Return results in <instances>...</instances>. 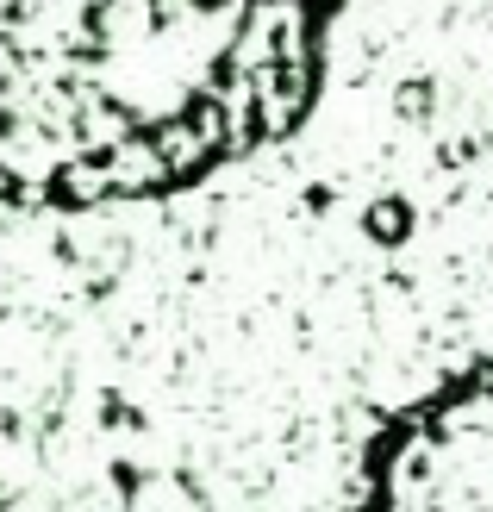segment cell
I'll return each mask as SVG.
<instances>
[{
    "label": "cell",
    "mask_w": 493,
    "mask_h": 512,
    "mask_svg": "<svg viewBox=\"0 0 493 512\" xmlns=\"http://www.w3.org/2000/svg\"><path fill=\"white\" fill-rule=\"evenodd\" d=\"M350 0H0V194L157 200L313 113Z\"/></svg>",
    "instance_id": "6da1fadb"
},
{
    "label": "cell",
    "mask_w": 493,
    "mask_h": 512,
    "mask_svg": "<svg viewBox=\"0 0 493 512\" xmlns=\"http://www.w3.org/2000/svg\"><path fill=\"white\" fill-rule=\"evenodd\" d=\"M356 512H493V363L437 381L375 431Z\"/></svg>",
    "instance_id": "7a4b0ae2"
}]
</instances>
